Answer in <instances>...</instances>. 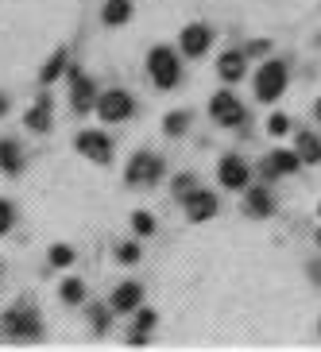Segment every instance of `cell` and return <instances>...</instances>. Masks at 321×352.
<instances>
[{"mask_svg": "<svg viewBox=\"0 0 321 352\" xmlns=\"http://www.w3.org/2000/svg\"><path fill=\"white\" fill-rule=\"evenodd\" d=\"M0 329H4V337H12V341H39L43 321L32 306H12V310L4 314V321H0Z\"/></svg>", "mask_w": 321, "mask_h": 352, "instance_id": "cell-1", "label": "cell"}, {"mask_svg": "<svg viewBox=\"0 0 321 352\" xmlns=\"http://www.w3.org/2000/svg\"><path fill=\"white\" fill-rule=\"evenodd\" d=\"M147 74L155 78L159 89H175L178 78H182V66H178V58H175L170 47H155V51L147 54Z\"/></svg>", "mask_w": 321, "mask_h": 352, "instance_id": "cell-2", "label": "cell"}, {"mask_svg": "<svg viewBox=\"0 0 321 352\" xmlns=\"http://www.w3.org/2000/svg\"><path fill=\"white\" fill-rule=\"evenodd\" d=\"M287 78H290L287 63L271 58V63L256 74V97H259V101H279L283 89H287Z\"/></svg>", "mask_w": 321, "mask_h": 352, "instance_id": "cell-3", "label": "cell"}, {"mask_svg": "<svg viewBox=\"0 0 321 352\" xmlns=\"http://www.w3.org/2000/svg\"><path fill=\"white\" fill-rule=\"evenodd\" d=\"M132 113H135V101L124 89H109V94L97 97V116H101L104 124H120V120H128Z\"/></svg>", "mask_w": 321, "mask_h": 352, "instance_id": "cell-4", "label": "cell"}, {"mask_svg": "<svg viewBox=\"0 0 321 352\" xmlns=\"http://www.w3.org/2000/svg\"><path fill=\"white\" fill-rule=\"evenodd\" d=\"M128 182L132 186H151V182H159L163 178V159L151 155V151H135L132 163H128Z\"/></svg>", "mask_w": 321, "mask_h": 352, "instance_id": "cell-5", "label": "cell"}, {"mask_svg": "<svg viewBox=\"0 0 321 352\" xmlns=\"http://www.w3.org/2000/svg\"><path fill=\"white\" fill-rule=\"evenodd\" d=\"M209 116H213L221 128H236V124H244V104L236 101V94L221 89V94L209 101Z\"/></svg>", "mask_w": 321, "mask_h": 352, "instance_id": "cell-6", "label": "cell"}, {"mask_svg": "<svg viewBox=\"0 0 321 352\" xmlns=\"http://www.w3.org/2000/svg\"><path fill=\"white\" fill-rule=\"evenodd\" d=\"M74 147L82 151L85 159H93V163H113V140L104 132H78V140H74Z\"/></svg>", "mask_w": 321, "mask_h": 352, "instance_id": "cell-7", "label": "cell"}, {"mask_svg": "<svg viewBox=\"0 0 321 352\" xmlns=\"http://www.w3.org/2000/svg\"><path fill=\"white\" fill-rule=\"evenodd\" d=\"M70 104H74V113H89V109H97V85L89 82L78 66L70 70Z\"/></svg>", "mask_w": 321, "mask_h": 352, "instance_id": "cell-8", "label": "cell"}, {"mask_svg": "<svg viewBox=\"0 0 321 352\" xmlns=\"http://www.w3.org/2000/svg\"><path fill=\"white\" fill-rule=\"evenodd\" d=\"M217 178H221V186L225 190H244L252 175H248V163H244L240 155H225L221 166H217Z\"/></svg>", "mask_w": 321, "mask_h": 352, "instance_id": "cell-9", "label": "cell"}, {"mask_svg": "<svg viewBox=\"0 0 321 352\" xmlns=\"http://www.w3.org/2000/svg\"><path fill=\"white\" fill-rule=\"evenodd\" d=\"M209 43H213V32H209L206 23H190L186 32H182V54L201 58V54L209 51Z\"/></svg>", "mask_w": 321, "mask_h": 352, "instance_id": "cell-10", "label": "cell"}, {"mask_svg": "<svg viewBox=\"0 0 321 352\" xmlns=\"http://www.w3.org/2000/svg\"><path fill=\"white\" fill-rule=\"evenodd\" d=\"M140 302H144V287H140V283H120V287L113 290L109 306H113L116 314H128V310H135Z\"/></svg>", "mask_w": 321, "mask_h": 352, "instance_id": "cell-11", "label": "cell"}, {"mask_svg": "<svg viewBox=\"0 0 321 352\" xmlns=\"http://www.w3.org/2000/svg\"><path fill=\"white\" fill-rule=\"evenodd\" d=\"M298 151H275L263 159V178H279V175H294L298 170Z\"/></svg>", "mask_w": 321, "mask_h": 352, "instance_id": "cell-12", "label": "cell"}, {"mask_svg": "<svg viewBox=\"0 0 321 352\" xmlns=\"http://www.w3.org/2000/svg\"><path fill=\"white\" fill-rule=\"evenodd\" d=\"M217 213V197L209 194V190H194V194L186 197V217L190 221H209Z\"/></svg>", "mask_w": 321, "mask_h": 352, "instance_id": "cell-13", "label": "cell"}, {"mask_svg": "<svg viewBox=\"0 0 321 352\" xmlns=\"http://www.w3.org/2000/svg\"><path fill=\"white\" fill-rule=\"evenodd\" d=\"M244 70H248V51H228V54H221L217 74L225 78V82H240V78H244Z\"/></svg>", "mask_w": 321, "mask_h": 352, "instance_id": "cell-14", "label": "cell"}, {"mask_svg": "<svg viewBox=\"0 0 321 352\" xmlns=\"http://www.w3.org/2000/svg\"><path fill=\"white\" fill-rule=\"evenodd\" d=\"M51 94H39V101H35V109L27 116H23V124L32 128V132H47L51 128Z\"/></svg>", "mask_w": 321, "mask_h": 352, "instance_id": "cell-15", "label": "cell"}, {"mask_svg": "<svg viewBox=\"0 0 321 352\" xmlns=\"http://www.w3.org/2000/svg\"><path fill=\"white\" fill-rule=\"evenodd\" d=\"M244 209H248L252 217H271V213H275V197L267 194V186H256V190H248Z\"/></svg>", "mask_w": 321, "mask_h": 352, "instance_id": "cell-16", "label": "cell"}, {"mask_svg": "<svg viewBox=\"0 0 321 352\" xmlns=\"http://www.w3.org/2000/svg\"><path fill=\"white\" fill-rule=\"evenodd\" d=\"M0 170L4 175H20L23 170V155H20L16 140H0Z\"/></svg>", "mask_w": 321, "mask_h": 352, "instance_id": "cell-17", "label": "cell"}, {"mask_svg": "<svg viewBox=\"0 0 321 352\" xmlns=\"http://www.w3.org/2000/svg\"><path fill=\"white\" fill-rule=\"evenodd\" d=\"M101 20L109 23V28H120V23L132 20V0H109L101 12Z\"/></svg>", "mask_w": 321, "mask_h": 352, "instance_id": "cell-18", "label": "cell"}, {"mask_svg": "<svg viewBox=\"0 0 321 352\" xmlns=\"http://www.w3.org/2000/svg\"><path fill=\"white\" fill-rule=\"evenodd\" d=\"M298 159L302 163H318L321 159V140L313 132H298Z\"/></svg>", "mask_w": 321, "mask_h": 352, "instance_id": "cell-19", "label": "cell"}, {"mask_svg": "<svg viewBox=\"0 0 321 352\" xmlns=\"http://www.w3.org/2000/svg\"><path fill=\"white\" fill-rule=\"evenodd\" d=\"M66 63H70V54H66V51H54V54H51V63L43 66V74H39V78H43V85H51L54 78H58V74L66 70Z\"/></svg>", "mask_w": 321, "mask_h": 352, "instance_id": "cell-20", "label": "cell"}, {"mask_svg": "<svg viewBox=\"0 0 321 352\" xmlns=\"http://www.w3.org/2000/svg\"><path fill=\"white\" fill-rule=\"evenodd\" d=\"M155 325V314L151 310H140V318H135V329L132 337H128V344H147V329Z\"/></svg>", "mask_w": 321, "mask_h": 352, "instance_id": "cell-21", "label": "cell"}, {"mask_svg": "<svg viewBox=\"0 0 321 352\" xmlns=\"http://www.w3.org/2000/svg\"><path fill=\"white\" fill-rule=\"evenodd\" d=\"M186 128H190V113H166V120H163L166 135H182Z\"/></svg>", "mask_w": 321, "mask_h": 352, "instance_id": "cell-22", "label": "cell"}, {"mask_svg": "<svg viewBox=\"0 0 321 352\" xmlns=\"http://www.w3.org/2000/svg\"><path fill=\"white\" fill-rule=\"evenodd\" d=\"M85 298V283L82 279H66L63 283V302H82Z\"/></svg>", "mask_w": 321, "mask_h": 352, "instance_id": "cell-23", "label": "cell"}, {"mask_svg": "<svg viewBox=\"0 0 321 352\" xmlns=\"http://www.w3.org/2000/svg\"><path fill=\"white\" fill-rule=\"evenodd\" d=\"M70 263H74V248H66V244L51 248V267H70Z\"/></svg>", "mask_w": 321, "mask_h": 352, "instance_id": "cell-24", "label": "cell"}, {"mask_svg": "<svg viewBox=\"0 0 321 352\" xmlns=\"http://www.w3.org/2000/svg\"><path fill=\"white\" fill-rule=\"evenodd\" d=\"M132 228L140 232V236H151V232H155V217H151V213H135Z\"/></svg>", "mask_w": 321, "mask_h": 352, "instance_id": "cell-25", "label": "cell"}, {"mask_svg": "<svg viewBox=\"0 0 321 352\" xmlns=\"http://www.w3.org/2000/svg\"><path fill=\"white\" fill-rule=\"evenodd\" d=\"M194 190H197V186H194V175H178V178H175V197H182V201H186Z\"/></svg>", "mask_w": 321, "mask_h": 352, "instance_id": "cell-26", "label": "cell"}, {"mask_svg": "<svg viewBox=\"0 0 321 352\" xmlns=\"http://www.w3.org/2000/svg\"><path fill=\"white\" fill-rule=\"evenodd\" d=\"M89 321H93V333H104L109 329V310L104 306H89Z\"/></svg>", "mask_w": 321, "mask_h": 352, "instance_id": "cell-27", "label": "cell"}, {"mask_svg": "<svg viewBox=\"0 0 321 352\" xmlns=\"http://www.w3.org/2000/svg\"><path fill=\"white\" fill-rule=\"evenodd\" d=\"M12 221H16V209H12L4 197H0V236H4V232L12 228Z\"/></svg>", "mask_w": 321, "mask_h": 352, "instance_id": "cell-28", "label": "cell"}, {"mask_svg": "<svg viewBox=\"0 0 321 352\" xmlns=\"http://www.w3.org/2000/svg\"><path fill=\"white\" fill-rule=\"evenodd\" d=\"M267 132H271V135H287V132H290V120H287L283 113H275V116L267 120Z\"/></svg>", "mask_w": 321, "mask_h": 352, "instance_id": "cell-29", "label": "cell"}, {"mask_svg": "<svg viewBox=\"0 0 321 352\" xmlns=\"http://www.w3.org/2000/svg\"><path fill=\"white\" fill-rule=\"evenodd\" d=\"M116 259H120V263H135V259H140V244H120V248H116Z\"/></svg>", "mask_w": 321, "mask_h": 352, "instance_id": "cell-30", "label": "cell"}, {"mask_svg": "<svg viewBox=\"0 0 321 352\" xmlns=\"http://www.w3.org/2000/svg\"><path fill=\"white\" fill-rule=\"evenodd\" d=\"M263 51H271V43H267V39H256V43L248 47V54H263Z\"/></svg>", "mask_w": 321, "mask_h": 352, "instance_id": "cell-31", "label": "cell"}, {"mask_svg": "<svg viewBox=\"0 0 321 352\" xmlns=\"http://www.w3.org/2000/svg\"><path fill=\"white\" fill-rule=\"evenodd\" d=\"M310 279L321 287V263H310Z\"/></svg>", "mask_w": 321, "mask_h": 352, "instance_id": "cell-32", "label": "cell"}, {"mask_svg": "<svg viewBox=\"0 0 321 352\" xmlns=\"http://www.w3.org/2000/svg\"><path fill=\"white\" fill-rule=\"evenodd\" d=\"M4 113H8V97L0 94V120H4Z\"/></svg>", "mask_w": 321, "mask_h": 352, "instance_id": "cell-33", "label": "cell"}, {"mask_svg": "<svg viewBox=\"0 0 321 352\" xmlns=\"http://www.w3.org/2000/svg\"><path fill=\"white\" fill-rule=\"evenodd\" d=\"M313 113H318V120H321V101H318V104H313Z\"/></svg>", "mask_w": 321, "mask_h": 352, "instance_id": "cell-34", "label": "cell"}, {"mask_svg": "<svg viewBox=\"0 0 321 352\" xmlns=\"http://www.w3.org/2000/svg\"><path fill=\"white\" fill-rule=\"evenodd\" d=\"M318 244H321V232H318Z\"/></svg>", "mask_w": 321, "mask_h": 352, "instance_id": "cell-35", "label": "cell"}, {"mask_svg": "<svg viewBox=\"0 0 321 352\" xmlns=\"http://www.w3.org/2000/svg\"><path fill=\"white\" fill-rule=\"evenodd\" d=\"M318 213H321V206H318Z\"/></svg>", "mask_w": 321, "mask_h": 352, "instance_id": "cell-36", "label": "cell"}]
</instances>
